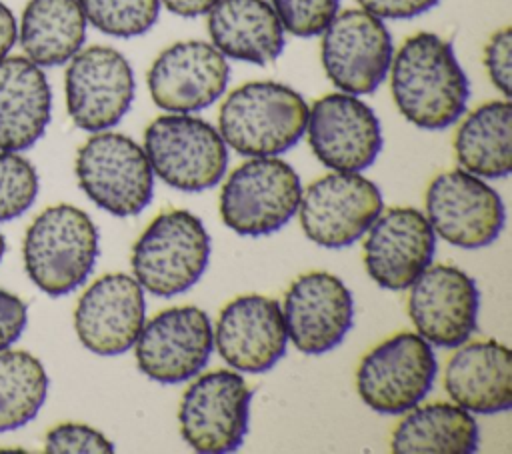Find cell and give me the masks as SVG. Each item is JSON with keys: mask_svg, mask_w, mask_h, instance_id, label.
Here are the masks:
<instances>
[{"mask_svg": "<svg viewBox=\"0 0 512 454\" xmlns=\"http://www.w3.org/2000/svg\"><path fill=\"white\" fill-rule=\"evenodd\" d=\"M408 290V316L432 346L456 348L476 330L480 292L458 266L430 264Z\"/></svg>", "mask_w": 512, "mask_h": 454, "instance_id": "cell-16", "label": "cell"}, {"mask_svg": "<svg viewBox=\"0 0 512 454\" xmlns=\"http://www.w3.org/2000/svg\"><path fill=\"white\" fill-rule=\"evenodd\" d=\"M450 400L468 412L496 414L512 406V354L496 340L456 346L444 370Z\"/></svg>", "mask_w": 512, "mask_h": 454, "instance_id": "cell-22", "label": "cell"}, {"mask_svg": "<svg viewBox=\"0 0 512 454\" xmlns=\"http://www.w3.org/2000/svg\"><path fill=\"white\" fill-rule=\"evenodd\" d=\"M210 262V236L190 210L160 212L132 246V272L154 296L172 298L192 288Z\"/></svg>", "mask_w": 512, "mask_h": 454, "instance_id": "cell-4", "label": "cell"}, {"mask_svg": "<svg viewBox=\"0 0 512 454\" xmlns=\"http://www.w3.org/2000/svg\"><path fill=\"white\" fill-rule=\"evenodd\" d=\"M484 66L492 86L510 100L512 94V28L496 30L484 46Z\"/></svg>", "mask_w": 512, "mask_h": 454, "instance_id": "cell-33", "label": "cell"}, {"mask_svg": "<svg viewBox=\"0 0 512 454\" xmlns=\"http://www.w3.org/2000/svg\"><path fill=\"white\" fill-rule=\"evenodd\" d=\"M18 38V26L12 10L0 2V58L8 56Z\"/></svg>", "mask_w": 512, "mask_h": 454, "instance_id": "cell-36", "label": "cell"}, {"mask_svg": "<svg viewBox=\"0 0 512 454\" xmlns=\"http://www.w3.org/2000/svg\"><path fill=\"white\" fill-rule=\"evenodd\" d=\"M48 394V374L42 362L26 350L0 352V432L28 424Z\"/></svg>", "mask_w": 512, "mask_h": 454, "instance_id": "cell-28", "label": "cell"}, {"mask_svg": "<svg viewBox=\"0 0 512 454\" xmlns=\"http://www.w3.org/2000/svg\"><path fill=\"white\" fill-rule=\"evenodd\" d=\"M4 250H6V242H4V236L0 234V260H2V256H4Z\"/></svg>", "mask_w": 512, "mask_h": 454, "instance_id": "cell-38", "label": "cell"}, {"mask_svg": "<svg viewBox=\"0 0 512 454\" xmlns=\"http://www.w3.org/2000/svg\"><path fill=\"white\" fill-rule=\"evenodd\" d=\"M66 108L72 122L86 132L116 126L132 106L136 80L128 58L110 46L80 48L64 76Z\"/></svg>", "mask_w": 512, "mask_h": 454, "instance_id": "cell-13", "label": "cell"}, {"mask_svg": "<svg viewBox=\"0 0 512 454\" xmlns=\"http://www.w3.org/2000/svg\"><path fill=\"white\" fill-rule=\"evenodd\" d=\"M52 116V90L46 74L26 56L0 58V150L34 146Z\"/></svg>", "mask_w": 512, "mask_h": 454, "instance_id": "cell-23", "label": "cell"}, {"mask_svg": "<svg viewBox=\"0 0 512 454\" xmlns=\"http://www.w3.org/2000/svg\"><path fill=\"white\" fill-rule=\"evenodd\" d=\"M382 210V192L370 178L334 170L308 184L296 214L308 240L322 248H346L366 234Z\"/></svg>", "mask_w": 512, "mask_h": 454, "instance_id": "cell-10", "label": "cell"}, {"mask_svg": "<svg viewBox=\"0 0 512 454\" xmlns=\"http://www.w3.org/2000/svg\"><path fill=\"white\" fill-rule=\"evenodd\" d=\"M282 316L294 348L316 356L334 350L350 332L354 298L336 274L312 270L286 290Z\"/></svg>", "mask_w": 512, "mask_h": 454, "instance_id": "cell-18", "label": "cell"}, {"mask_svg": "<svg viewBox=\"0 0 512 454\" xmlns=\"http://www.w3.org/2000/svg\"><path fill=\"white\" fill-rule=\"evenodd\" d=\"M302 184L282 158L256 156L234 168L220 190V218L240 236H266L298 212Z\"/></svg>", "mask_w": 512, "mask_h": 454, "instance_id": "cell-7", "label": "cell"}, {"mask_svg": "<svg viewBox=\"0 0 512 454\" xmlns=\"http://www.w3.org/2000/svg\"><path fill=\"white\" fill-rule=\"evenodd\" d=\"M40 180L30 160L18 152L0 150V222L22 216L36 200Z\"/></svg>", "mask_w": 512, "mask_h": 454, "instance_id": "cell-30", "label": "cell"}, {"mask_svg": "<svg viewBox=\"0 0 512 454\" xmlns=\"http://www.w3.org/2000/svg\"><path fill=\"white\" fill-rule=\"evenodd\" d=\"M286 32L298 38L322 34L336 16L340 0H270Z\"/></svg>", "mask_w": 512, "mask_h": 454, "instance_id": "cell-31", "label": "cell"}, {"mask_svg": "<svg viewBox=\"0 0 512 454\" xmlns=\"http://www.w3.org/2000/svg\"><path fill=\"white\" fill-rule=\"evenodd\" d=\"M426 218L434 234L448 244L476 250L500 236L506 210L500 194L484 178L454 168L440 172L428 184Z\"/></svg>", "mask_w": 512, "mask_h": 454, "instance_id": "cell-12", "label": "cell"}, {"mask_svg": "<svg viewBox=\"0 0 512 454\" xmlns=\"http://www.w3.org/2000/svg\"><path fill=\"white\" fill-rule=\"evenodd\" d=\"M44 452L48 454H104L114 444L96 428L80 422H62L46 432Z\"/></svg>", "mask_w": 512, "mask_h": 454, "instance_id": "cell-32", "label": "cell"}, {"mask_svg": "<svg viewBox=\"0 0 512 454\" xmlns=\"http://www.w3.org/2000/svg\"><path fill=\"white\" fill-rule=\"evenodd\" d=\"M364 236V266L380 288L408 290L432 264L436 234L426 214L412 206L380 212Z\"/></svg>", "mask_w": 512, "mask_h": 454, "instance_id": "cell-19", "label": "cell"}, {"mask_svg": "<svg viewBox=\"0 0 512 454\" xmlns=\"http://www.w3.org/2000/svg\"><path fill=\"white\" fill-rule=\"evenodd\" d=\"M146 322L144 288L124 272L94 280L74 308V330L84 348L100 356L130 350Z\"/></svg>", "mask_w": 512, "mask_h": 454, "instance_id": "cell-20", "label": "cell"}, {"mask_svg": "<svg viewBox=\"0 0 512 454\" xmlns=\"http://www.w3.org/2000/svg\"><path fill=\"white\" fill-rule=\"evenodd\" d=\"M212 330L218 354L238 372H266L288 348L282 306L262 294L230 300L220 310Z\"/></svg>", "mask_w": 512, "mask_h": 454, "instance_id": "cell-21", "label": "cell"}, {"mask_svg": "<svg viewBox=\"0 0 512 454\" xmlns=\"http://www.w3.org/2000/svg\"><path fill=\"white\" fill-rule=\"evenodd\" d=\"M392 56V36L384 20L362 8L336 12L322 30V66L340 92H374L388 76Z\"/></svg>", "mask_w": 512, "mask_h": 454, "instance_id": "cell-11", "label": "cell"}, {"mask_svg": "<svg viewBox=\"0 0 512 454\" xmlns=\"http://www.w3.org/2000/svg\"><path fill=\"white\" fill-rule=\"evenodd\" d=\"M86 22L114 38L146 34L160 16V0H76Z\"/></svg>", "mask_w": 512, "mask_h": 454, "instance_id": "cell-29", "label": "cell"}, {"mask_svg": "<svg viewBox=\"0 0 512 454\" xmlns=\"http://www.w3.org/2000/svg\"><path fill=\"white\" fill-rule=\"evenodd\" d=\"M226 56L204 40H182L164 48L148 70L154 104L166 112L192 114L212 106L226 90Z\"/></svg>", "mask_w": 512, "mask_h": 454, "instance_id": "cell-17", "label": "cell"}, {"mask_svg": "<svg viewBox=\"0 0 512 454\" xmlns=\"http://www.w3.org/2000/svg\"><path fill=\"white\" fill-rule=\"evenodd\" d=\"M478 424L454 402H432L404 412L390 436L396 454H470L478 448Z\"/></svg>", "mask_w": 512, "mask_h": 454, "instance_id": "cell-25", "label": "cell"}, {"mask_svg": "<svg viewBox=\"0 0 512 454\" xmlns=\"http://www.w3.org/2000/svg\"><path fill=\"white\" fill-rule=\"evenodd\" d=\"M398 112L422 130H444L466 112L470 84L448 40L432 32L408 36L390 62Z\"/></svg>", "mask_w": 512, "mask_h": 454, "instance_id": "cell-1", "label": "cell"}, {"mask_svg": "<svg viewBox=\"0 0 512 454\" xmlns=\"http://www.w3.org/2000/svg\"><path fill=\"white\" fill-rule=\"evenodd\" d=\"M74 172L82 192L120 218L140 214L154 194V172L144 148L120 132H92L76 152Z\"/></svg>", "mask_w": 512, "mask_h": 454, "instance_id": "cell-6", "label": "cell"}, {"mask_svg": "<svg viewBox=\"0 0 512 454\" xmlns=\"http://www.w3.org/2000/svg\"><path fill=\"white\" fill-rule=\"evenodd\" d=\"M358 6L380 20H406L432 10L440 0H356Z\"/></svg>", "mask_w": 512, "mask_h": 454, "instance_id": "cell-35", "label": "cell"}, {"mask_svg": "<svg viewBox=\"0 0 512 454\" xmlns=\"http://www.w3.org/2000/svg\"><path fill=\"white\" fill-rule=\"evenodd\" d=\"M86 18L76 0H28L18 38L24 56L34 64H66L86 40Z\"/></svg>", "mask_w": 512, "mask_h": 454, "instance_id": "cell-27", "label": "cell"}, {"mask_svg": "<svg viewBox=\"0 0 512 454\" xmlns=\"http://www.w3.org/2000/svg\"><path fill=\"white\" fill-rule=\"evenodd\" d=\"M308 104L290 86L256 80L234 88L218 112V132L242 156H278L306 132Z\"/></svg>", "mask_w": 512, "mask_h": 454, "instance_id": "cell-2", "label": "cell"}, {"mask_svg": "<svg viewBox=\"0 0 512 454\" xmlns=\"http://www.w3.org/2000/svg\"><path fill=\"white\" fill-rule=\"evenodd\" d=\"M438 374L432 344L416 332H398L376 344L358 364L360 400L378 414H404L420 404Z\"/></svg>", "mask_w": 512, "mask_h": 454, "instance_id": "cell-8", "label": "cell"}, {"mask_svg": "<svg viewBox=\"0 0 512 454\" xmlns=\"http://www.w3.org/2000/svg\"><path fill=\"white\" fill-rule=\"evenodd\" d=\"M28 278L48 296H64L90 276L98 258V228L72 206L54 204L28 226L22 242Z\"/></svg>", "mask_w": 512, "mask_h": 454, "instance_id": "cell-3", "label": "cell"}, {"mask_svg": "<svg viewBox=\"0 0 512 454\" xmlns=\"http://www.w3.org/2000/svg\"><path fill=\"white\" fill-rule=\"evenodd\" d=\"M206 14L212 46L226 58L264 66L284 50L286 30L268 0H218Z\"/></svg>", "mask_w": 512, "mask_h": 454, "instance_id": "cell-24", "label": "cell"}, {"mask_svg": "<svg viewBox=\"0 0 512 454\" xmlns=\"http://www.w3.org/2000/svg\"><path fill=\"white\" fill-rule=\"evenodd\" d=\"M152 172L170 188L202 192L214 188L228 166V146L218 128L192 114H162L144 132Z\"/></svg>", "mask_w": 512, "mask_h": 454, "instance_id": "cell-5", "label": "cell"}, {"mask_svg": "<svg viewBox=\"0 0 512 454\" xmlns=\"http://www.w3.org/2000/svg\"><path fill=\"white\" fill-rule=\"evenodd\" d=\"M28 322V308L22 298L0 288V352L10 348Z\"/></svg>", "mask_w": 512, "mask_h": 454, "instance_id": "cell-34", "label": "cell"}, {"mask_svg": "<svg viewBox=\"0 0 512 454\" xmlns=\"http://www.w3.org/2000/svg\"><path fill=\"white\" fill-rule=\"evenodd\" d=\"M212 348V322L202 308L190 304L152 316L134 342L138 370L160 384H178L198 376Z\"/></svg>", "mask_w": 512, "mask_h": 454, "instance_id": "cell-14", "label": "cell"}, {"mask_svg": "<svg viewBox=\"0 0 512 454\" xmlns=\"http://www.w3.org/2000/svg\"><path fill=\"white\" fill-rule=\"evenodd\" d=\"M308 142L336 172H362L378 158L384 138L374 110L354 94L332 92L308 106Z\"/></svg>", "mask_w": 512, "mask_h": 454, "instance_id": "cell-15", "label": "cell"}, {"mask_svg": "<svg viewBox=\"0 0 512 454\" xmlns=\"http://www.w3.org/2000/svg\"><path fill=\"white\" fill-rule=\"evenodd\" d=\"M218 0H160L172 14L182 18H196L206 14Z\"/></svg>", "mask_w": 512, "mask_h": 454, "instance_id": "cell-37", "label": "cell"}, {"mask_svg": "<svg viewBox=\"0 0 512 454\" xmlns=\"http://www.w3.org/2000/svg\"><path fill=\"white\" fill-rule=\"evenodd\" d=\"M462 170L480 178H504L512 170V104L490 100L464 116L454 134Z\"/></svg>", "mask_w": 512, "mask_h": 454, "instance_id": "cell-26", "label": "cell"}, {"mask_svg": "<svg viewBox=\"0 0 512 454\" xmlns=\"http://www.w3.org/2000/svg\"><path fill=\"white\" fill-rule=\"evenodd\" d=\"M252 390L236 370L206 372L186 388L178 408L184 442L204 454L232 452L248 432Z\"/></svg>", "mask_w": 512, "mask_h": 454, "instance_id": "cell-9", "label": "cell"}]
</instances>
